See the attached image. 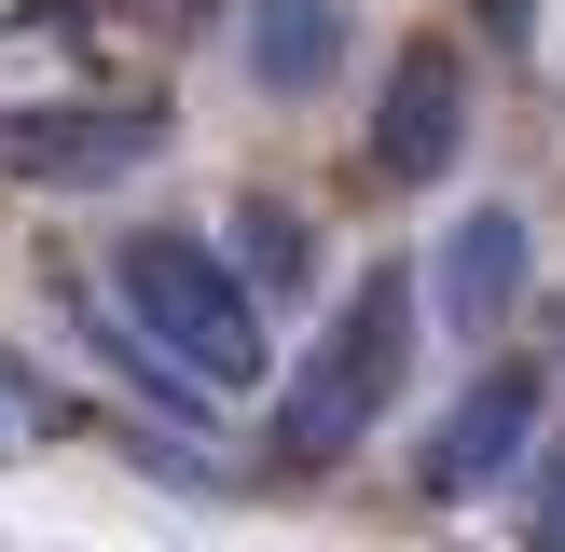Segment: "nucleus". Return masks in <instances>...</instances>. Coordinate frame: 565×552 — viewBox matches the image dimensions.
<instances>
[{
  "label": "nucleus",
  "instance_id": "1",
  "mask_svg": "<svg viewBox=\"0 0 565 552\" xmlns=\"http://www.w3.org/2000/svg\"><path fill=\"white\" fill-rule=\"evenodd\" d=\"M110 290H125V318L152 331L166 359H180L193 386H221V401H248L276 359L263 331V290H248V263L221 235H180V221H138L125 248H110Z\"/></svg>",
  "mask_w": 565,
  "mask_h": 552
},
{
  "label": "nucleus",
  "instance_id": "2",
  "mask_svg": "<svg viewBox=\"0 0 565 552\" xmlns=\"http://www.w3.org/2000/svg\"><path fill=\"white\" fill-rule=\"evenodd\" d=\"M401 373H414V290L401 276H359V290L303 331V359L276 373V456L331 469L345 442H373V414L401 401Z\"/></svg>",
  "mask_w": 565,
  "mask_h": 552
},
{
  "label": "nucleus",
  "instance_id": "3",
  "mask_svg": "<svg viewBox=\"0 0 565 552\" xmlns=\"http://www.w3.org/2000/svg\"><path fill=\"white\" fill-rule=\"evenodd\" d=\"M469 152V70L456 42H401L386 55V110H373V166L386 180H456Z\"/></svg>",
  "mask_w": 565,
  "mask_h": 552
},
{
  "label": "nucleus",
  "instance_id": "4",
  "mask_svg": "<svg viewBox=\"0 0 565 552\" xmlns=\"http://www.w3.org/2000/svg\"><path fill=\"white\" fill-rule=\"evenodd\" d=\"M524 276H539V235H524V208H456L441 221V263H428V304H441V331H511V304H524Z\"/></svg>",
  "mask_w": 565,
  "mask_h": 552
},
{
  "label": "nucleus",
  "instance_id": "5",
  "mask_svg": "<svg viewBox=\"0 0 565 552\" xmlns=\"http://www.w3.org/2000/svg\"><path fill=\"white\" fill-rule=\"evenodd\" d=\"M152 138H166V110H138V97H110V110H0V166L14 180H125Z\"/></svg>",
  "mask_w": 565,
  "mask_h": 552
},
{
  "label": "nucleus",
  "instance_id": "6",
  "mask_svg": "<svg viewBox=\"0 0 565 552\" xmlns=\"http://www.w3.org/2000/svg\"><path fill=\"white\" fill-rule=\"evenodd\" d=\"M524 456H539V373H483L441 414V442H428V497H483V484H511Z\"/></svg>",
  "mask_w": 565,
  "mask_h": 552
},
{
  "label": "nucleus",
  "instance_id": "7",
  "mask_svg": "<svg viewBox=\"0 0 565 552\" xmlns=\"http://www.w3.org/2000/svg\"><path fill=\"white\" fill-rule=\"evenodd\" d=\"M235 55H248L263 97H318V83L345 70V0H248Z\"/></svg>",
  "mask_w": 565,
  "mask_h": 552
},
{
  "label": "nucleus",
  "instance_id": "8",
  "mask_svg": "<svg viewBox=\"0 0 565 552\" xmlns=\"http://www.w3.org/2000/svg\"><path fill=\"white\" fill-rule=\"evenodd\" d=\"M235 263H248V290L290 304L303 276H318V248H303V221H290V208H235Z\"/></svg>",
  "mask_w": 565,
  "mask_h": 552
},
{
  "label": "nucleus",
  "instance_id": "9",
  "mask_svg": "<svg viewBox=\"0 0 565 552\" xmlns=\"http://www.w3.org/2000/svg\"><path fill=\"white\" fill-rule=\"evenodd\" d=\"M524 524H539V552H565V442H539V497H524Z\"/></svg>",
  "mask_w": 565,
  "mask_h": 552
},
{
  "label": "nucleus",
  "instance_id": "10",
  "mask_svg": "<svg viewBox=\"0 0 565 552\" xmlns=\"http://www.w3.org/2000/svg\"><path fill=\"white\" fill-rule=\"evenodd\" d=\"M166 14H207V0H166Z\"/></svg>",
  "mask_w": 565,
  "mask_h": 552
}]
</instances>
